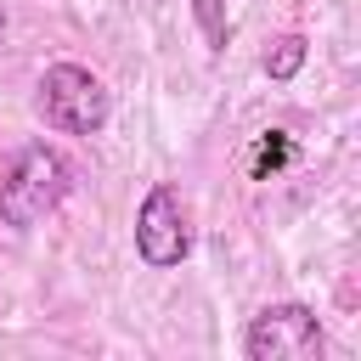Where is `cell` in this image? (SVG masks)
I'll return each mask as SVG.
<instances>
[{"label":"cell","mask_w":361,"mask_h":361,"mask_svg":"<svg viewBox=\"0 0 361 361\" xmlns=\"http://www.w3.org/2000/svg\"><path fill=\"white\" fill-rule=\"evenodd\" d=\"M62 197H68V164H62V152L45 147V141H34V147L17 152V164H11L6 180H0V220L17 226V231H28V226H39Z\"/></svg>","instance_id":"obj_1"},{"label":"cell","mask_w":361,"mask_h":361,"mask_svg":"<svg viewBox=\"0 0 361 361\" xmlns=\"http://www.w3.org/2000/svg\"><path fill=\"white\" fill-rule=\"evenodd\" d=\"M248 361H316L322 355V322L310 305H265L243 333Z\"/></svg>","instance_id":"obj_3"},{"label":"cell","mask_w":361,"mask_h":361,"mask_svg":"<svg viewBox=\"0 0 361 361\" xmlns=\"http://www.w3.org/2000/svg\"><path fill=\"white\" fill-rule=\"evenodd\" d=\"M282 158H288V135H282V130H265V135H259V169H265V164L276 169Z\"/></svg>","instance_id":"obj_7"},{"label":"cell","mask_w":361,"mask_h":361,"mask_svg":"<svg viewBox=\"0 0 361 361\" xmlns=\"http://www.w3.org/2000/svg\"><path fill=\"white\" fill-rule=\"evenodd\" d=\"M0 34H6V6H0Z\"/></svg>","instance_id":"obj_8"},{"label":"cell","mask_w":361,"mask_h":361,"mask_svg":"<svg viewBox=\"0 0 361 361\" xmlns=\"http://www.w3.org/2000/svg\"><path fill=\"white\" fill-rule=\"evenodd\" d=\"M192 17H197V28H203V39H209V51H226V0H192Z\"/></svg>","instance_id":"obj_6"},{"label":"cell","mask_w":361,"mask_h":361,"mask_svg":"<svg viewBox=\"0 0 361 361\" xmlns=\"http://www.w3.org/2000/svg\"><path fill=\"white\" fill-rule=\"evenodd\" d=\"M186 248H192V231H186V209L175 186H152L135 209V254L147 265H180Z\"/></svg>","instance_id":"obj_4"},{"label":"cell","mask_w":361,"mask_h":361,"mask_svg":"<svg viewBox=\"0 0 361 361\" xmlns=\"http://www.w3.org/2000/svg\"><path fill=\"white\" fill-rule=\"evenodd\" d=\"M305 51H310V45H305L299 34H282V39L265 51V73H271V79H293V73L305 68Z\"/></svg>","instance_id":"obj_5"},{"label":"cell","mask_w":361,"mask_h":361,"mask_svg":"<svg viewBox=\"0 0 361 361\" xmlns=\"http://www.w3.org/2000/svg\"><path fill=\"white\" fill-rule=\"evenodd\" d=\"M39 113H45V124L62 130V135H96V130L107 124L113 102H107V85H102L90 68H79V62H51L45 79H39Z\"/></svg>","instance_id":"obj_2"}]
</instances>
